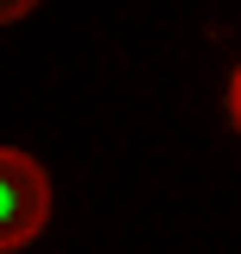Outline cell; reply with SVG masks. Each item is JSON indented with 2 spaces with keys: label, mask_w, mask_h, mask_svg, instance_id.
<instances>
[{
  "label": "cell",
  "mask_w": 241,
  "mask_h": 254,
  "mask_svg": "<svg viewBox=\"0 0 241 254\" xmlns=\"http://www.w3.org/2000/svg\"><path fill=\"white\" fill-rule=\"evenodd\" d=\"M51 222V178L45 165L19 146H0V254L26 248L32 235Z\"/></svg>",
  "instance_id": "1"
},
{
  "label": "cell",
  "mask_w": 241,
  "mask_h": 254,
  "mask_svg": "<svg viewBox=\"0 0 241 254\" xmlns=\"http://www.w3.org/2000/svg\"><path fill=\"white\" fill-rule=\"evenodd\" d=\"M229 115H235V127H241V70H235V83H229Z\"/></svg>",
  "instance_id": "3"
},
{
  "label": "cell",
  "mask_w": 241,
  "mask_h": 254,
  "mask_svg": "<svg viewBox=\"0 0 241 254\" xmlns=\"http://www.w3.org/2000/svg\"><path fill=\"white\" fill-rule=\"evenodd\" d=\"M38 0H0V26H13V19H26Z\"/></svg>",
  "instance_id": "2"
}]
</instances>
